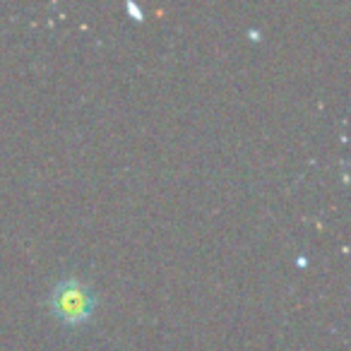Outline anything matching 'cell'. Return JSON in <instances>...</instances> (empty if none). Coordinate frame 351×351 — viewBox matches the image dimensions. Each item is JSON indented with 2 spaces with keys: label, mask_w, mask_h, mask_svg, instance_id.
<instances>
[{
  "label": "cell",
  "mask_w": 351,
  "mask_h": 351,
  "mask_svg": "<svg viewBox=\"0 0 351 351\" xmlns=\"http://www.w3.org/2000/svg\"><path fill=\"white\" fill-rule=\"evenodd\" d=\"M51 306H53V311L58 313L63 320L80 322L92 313L94 298H92V291H89L84 284L70 279V282H63L60 287L53 289Z\"/></svg>",
  "instance_id": "cell-1"
}]
</instances>
